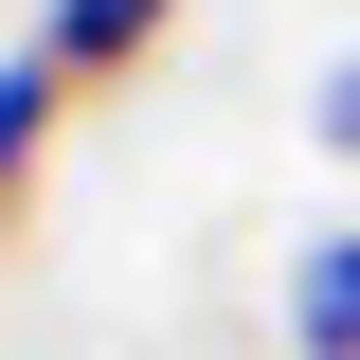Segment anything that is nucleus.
Wrapping results in <instances>:
<instances>
[{"instance_id": "nucleus-1", "label": "nucleus", "mask_w": 360, "mask_h": 360, "mask_svg": "<svg viewBox=\"0 0 360 360\" xmlns=\"http://www.w3.org/2000/svg\"><path fill=\"white\" fill-rule=\"evenodd\" d=\"M288 360H360V217L288 252Z\"/></svg>"}, {"instance_id": "nucleus-2", "label": "nucleus", "mask_w": 360, "mask_h": 360, "mask_svg": "<svg viewBox=\"0 0 360 360\" xmlns=\"http://www.w3.org/2000/svg\"><path fill=\"white\" fill-rule=\"evenodd\" d=\"M162 18H180V0H54V18H37V54H54V72H144V37H162Z\"/></svg>"}, {"instance_id": "nucleus-3", "label": "nucleus", "mask_w": 360, "mask_h": 360, "mask_svg": "<svg viewBox=\"0 0 360 360\" xmlns=\"http://www.w3.org/2000/svg\"><path fill=\"white\" fill-rule=\"evenodd\" d=\"M54 90H72V72H54V54H0V180H18V162H37V144H54Z\"/></svg>"}, {"instance_id": "nucleus-4", "label": "nucleus", "mask_w": 360, "mask_h": 360, "mask_svg": "<svg viewBox=\"0 0 360 360\" xmlns=\"http://www.w3.org/2000/svg\"><path fill=\"white\" fill-rule=\"evenodd\" d=\"M307 144H324V162H360V54H342V72L307 90Z\"/></svg>"}]
</instances>
